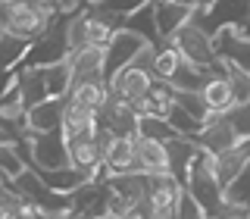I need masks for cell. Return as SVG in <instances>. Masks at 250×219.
Masks as SVG:
<instances>
[{
  "label": "cell",
  "instance_id": "4dcf8cb0",
  "mask_svg": "<svg viewBox=\"0 0 250 219\" xmlns=\"http://www.w3.org/2000/svg\"><path fill=\"white\" fill-rule=\"evenodd\" d=\"M19 203H22V194L16 191H6L3 197H0V219H22L19 216Z\"/></svg>",
  "mask_w": 250,
  "mask_h": 219
},
{
  "label": "cell",
  "instance_id": "44dd1931",
  "mask_svg": "<svg viewBox=\"0 0 250 219\" xmlns=\"http://www.w3.org/2000/svg\"><path fill=\"white\" fill-rule=\"evenodd\" d=\"M209 78H213L209 69H203V66H197V63H191V60H182V66H178V72L172 75L169 85L175 91H203Z\"/></svg>",
  "mask_w": 250,
  "mask_h": 219
},
{
  "label": "cell",
  "instance_id": "8fae6325",
  "mask_svg": "<svg viewBox=\"0 0 250 219\" xmlns=\"http://www.w3.org/2000/svg\"><path fill=\"white\" fill-rule=\"evenodd\" d=\"M66 97H47L44 104L28 110V131H62L66 125Z\"/></svg>",
  "mask_w": 250,
  "mask_h": 219
},
{
  "label": "cell",
  "instance_id": "d4e9b609",
  "mask_svg": "<svg viewBox=\"0 0 250 219\" xmlns=\"http://www.w3.org/2000/svg\"><path fill=\"white\" fill-rule=\"evenodd\" d=\"M225 203L234 207V210H241V213H250V163L244 166V172L225 188Z\"/></svg>",
  "mask_w": 250,
  "mask_h": 219
},
{
  "label": "cell",
  "instance_id": "3957f363",
  "mask_svg": "<svg viewBox=\"0 0 250 219\" xmlns=\"http://www.w3.org/2000/svg\"><path fill=\"white\" fill-rule=\"evenodd\" d=\"M72 47H69V35H66V19H60L57 28H50L44 38H38L31 44L28 57L22 66H31V69H47V66H57V63H66Z\"/></svg>",
  "mask_w": 250,
  "mask_h": 219
},
{
  "label": "cell",
  "instance_id": "30bf717a",
  "mask_svg": "<svg viewBox=\"0 0 250 219\" xmlns=\"http://www.w3.org/2000/svg\"><path fill=\"white\" fill-rule=\"evenodd\" d=\"M153 3H156V25H160L163 41L175 38L178 28H185L188 22L194 19V13H197V6H191V3H175V0H153Z\"/></svg>",
  "mask_w": 250,
  "mask_h": 219
},
{
  "label": "cell",
  "instance_id": "2e32d148",
  "mask_svg": "<svg viewBox=\"0 0 250 219\" xmlns=\"http://www.w3.org/2000/svg\"><path fill=\"white\" fill-rule=\"evenodd\" d=\"M200 94H203V104H207L209 113L229 116L231 110L238 107V104H234V94H231V85H229V78H225V75H213Z\"/></svg>",
  "mask_w": 250,
  "mask_h": 219
},
{
  "label": "cell",
  "instance_id": "ba28073f",
  "mask_svg": "<svg viewBox=\"0 0 250 219\" xmlns=\"http://www.w3.org/2000/svg\"><path fill=\"white\" fill-rule=\"evenodd\" d=\"M238 141H241V135L231 125L229 116L209 113L207 119H203V131L197 138L200 147H207V151H213V153H225V151H231V147H238Z\"/></svg>",
  "mask_w": 250,
  "mask_h": 219
},
{
  "label": "cell",
  "instance_id": "4316f807",
  "mask_svg": "<svg viewBox=\"0 0 250 219\" xmlns=\"http://www.w3.org/2000/svg\"><path fill=\"white\" fill-rule=\"evenodd\" d=\"M225 78H229V85H231V94H234V104H238V107H244V104H250V72H247V69L229 66V72H225Z\"/></svg>",
  "mask_w": 250,
  "mask_h": 219
},
{
  "label": "cell",
  "instance_id": "7402d4cb",
  "mask_svg": "<svg viewBox=\"0 0 250 219\" xmlns=\"http://www.w3.org/2000/svg\"><path fill=\"white\" fill-rule=\"evenodd\" d=\"M247 163H250V160L238 151V147H231V151H225V153H216V178H219V185L229 188L234 178L244 172Z\"/></svg>",
  "mask_w": 250,
  "mask_h": 219
},
{
  "label": "cell",
  "instance_id": "d6a6232c",
  "mask_svg": "<svg viewBox=\"0 0 250 219\" xmlns=\"http://www.w3.org/2000/svg\"><path fill=\"white\" fill-rule=\"evenodd\" d=\"M156 53H160V47H156V44H147L144 50H141L138 57H135V63H131V66H135V69H144V72H150V75H153V66H156Z\"/></svg>",
  "mask_w": 250,
  "mask_h": 219
},
{
  "label": "cell",
  "instance_id": "f546056e",
  "mask_svg": "<svg viewBox=\"0 0 250 219\" xmlns=\"http://www.w3.org/2000/svg\"><path fill=\"white\" fill-rule=\"evenodd\" d=\"M175 104H178V107H185L188 113H191L194 119H200V122L209 116V110H207V104H203V94H200V91H178Z\"/></svg>",
  "mask_w": 250,
  "mask_h": 219
},
{
  "label": "cell",
  "instance_id": "cb8c5ba5",
  "mask_svg": "<svg viewBox=\"0 0 250 219\" xmlns=\"http://www.w3.org/2000/svg\"><path fill=\"white\" fill-rule=\"evenodd\" d=\"M44 82H47V91H50V97H69V91H72V66L66 63H57V66H47L44 69Z\"/></svg>",
  "mask_w": 250,
  "mask_h": 219
},
{
  "label": "cell",
  "instance_id": "8d00e7d4",
  "mask_svg": "<svg viewBox=\"0 0 250 219\" xmlns=\"http://www.w3.org/2000/svg\"><path fill=\"white\" fill-rule=\"evenodd\" d=\"M6 3H16V0H0V6H6Z\"/></svg>",
  "mask_w": 250,
  "mask_h": 219
},
{
  "label": "cell",
  "instance_id": "836d02e7",
  "mask_svg": "<svg viewBox=\"0 0 250 219\" xmlns=\"http://www.w3.org/2000/svg\"><path fill=\"white\" fill-rule=\"evenodd\" d=\"M125 219H153V213H150V203H138V207L135 210H131V213L128 216H125Z\"/></svg>",
  "mask_w": 250,
  "mask_h": 219
},
{
  "label": "cell",
  "instance_id": "5bb4252c",
  "mask_svg": "<svg viewBox=\"0 0 250 219\" xmlns=\"http://www.w3.org/2000/svg\"><path fill=\"white\" fill-rule=\"evenodd\" d=\"M66 104H69V100H66ZM97 131H100V113L84 110V107H75V104L66 107V125H62V135H66V141L94 138Z\"/></svg>",
  "mask_w": 250,
  "mask_h": 219
},
{
  "label": "cell",
  "instance_id": "7c38bea8",
  "mask_svg": "<svg viewBox=\"0 0 250 219\" xmlns=\"http://www.w3.org/2000/svg\"><path fill=\"white\" fill-rule=\"evenodd\" d=\"M135 166L144 175H160L169 172V153L163 141H150V138H138L135 141Z\"/></svg>",
  "mask_w": 250,
  "mask_h": 219
},
{
  "label": "cell",
  "instance_id": "9a60e30c",
  "mask_svg": "<svg viewBox=\"0 0 250 219\" xmlns=\"http://www.w3.org/2000/svg\"><path fill=\"white\" fill-rule=\"evenodd\" d=\"M135 141L138 138H113L104 153V166L106 178L109 175H122V172H138L135 166Z\"/></svg>",
  "mask_w": 250,
  "mask_h": 219
},
{
  "label": "cell",
  "instance_id": "d590c367",
  "mask_svg": "<svg viewBox=\"0 0 250 219\" xmlns=\"http://www.w3.org/2000/svg\"><path fill=\"white\" fill-rule=\"evenodd\" d=\"M238 151H241V153H244L247 160H250V138H241V141H238Z\"/></svg>",
  "mask_w": 250,
  "mask_h": 219
},
{
  "label": "cell",
  "instance_id": "83f0119b",
  "mask_svg": "<svg viewBox=\"0 0 250 219\" xmlns=\"http://www.w3.org/2000/svg\"><path fill=\"white\" fill-rule=\"evenodd\" d=\"M150 0H97V3H88V6H97L109 16H119V19H128L131 13H138L141 6H147Z\"/></svg>",
  "mask_w": 250,
  "mask_h": 219
},
{
  "label": "cell",
  "instance_id": "1f68e13d",
  "mask_svg": "<svg viewBox=\"0 0 250 219\" xmlns=\"http://www.w3.org/2000/svg\"><path fill=\"white\" fill-rule=\"evenodd\" d=\"M229 119H231L234 129H238V135H241V138H250V104L234 107L231 113H229Z\"/></svg>",
  "mask_w": 250,
  "mask_h": 219
},
{
  "label": "cell",
  "instance_id": "9c48e42d",
  "mask_svg": "<svg viewBox=\"0 0 250 219\" xmlns=\"http://www.w3.org/2000/svg\"><path fill=\"white\" fill-rule=\"evenodd\" d=\"M72 85L78 82H106V50L104 47H82L69 53Z\"/></svg>",
  "mask_w": 250,
  "mask_h": 219
},
{
  "label": "cell",
  "instance_id": "52a82bcc",
  "mask_svg": "<svg viewBox=\"0 0 250 219\" xmlns=\"http://www.w3.org/2000/svg\"><path fill=\"white\" fill-rule=\"evenodd\" d=\"M138 119L141 116L131 110V104H122L119 97L109 94L104 110H100V125L113 138H138Z\"/></svg>",
  "mask_w": 250,
  "mask_h": 219
},
{
  "label": "cell",
  "instance_id": "74e56055",
  "mask_svg": "<svg viewBox=\"0 0 250 219\" xmlns=\"http://www.w3.org/2000/svg\"><path fill=\"white\" fill-rule=\"evenodd\" d=\"M72 219H88V216H72Z\"/></svg>",
  "mask_w": 250,
  "mask_h": 219
},
{
  "label": "cell",
  "instance_id": "ab89813d",
  "mask_svg": "<svg viewBox=\"0 0 250 219\" xmlns=\"http://www.w3.org/2000/svg\"><path fill=\"white\" fill-rule=\"evenodd\" d=\"M104 219H116V216H104Z\"/></svg>",
  "mask_w": 250,
  "mask_h": 219
},
{
  "label": "cell",
  "instance_id": "5b68a950",
  "mask_svg": "<svg viewBox=\"0 0 250 219\" xmlns=\"http://www.w3.org/2000/svg\"><path fill=\"white\" fill-rule=\"evenodd\" d=\"M213 44H216L219 60L250 72V25L247 28H222L213 38Z\"/></svg>",
  "mask_w": 250,
  "mask_h": 219
},
{
  "label": "cell",
  "instance_id": "e0dca14e",
  "mask_svg": "<svg viewBox=\"0 0 250 219\" xmlns=\"http://www.w3.org/2000/svg\"><path fill=\"white\" fill-rule=\"evenodd\" d=\"M125 28L135 31V35H141L147 44H156V47L166 44L163 35H160V25H156V3H153V0L147 6H141L138 13H131L128 19H125Z\"/></svg>",
  "mask_w": 250,
  "mask_h": 219
},
{
  "label": "cell",
  "instance_id": "277c9868",
  "mask_svg": "<svg viewBox=\"0 0 250 219\" xmlns=\"http://www.w3.org/2000/svg\"><path fill=\"white\" fill-rule=\"evenodd\" d=\"M144 47H147V41L141 35H135V31H128V28L116 31L113 41H109V47H106V82L116 72H122L125 66H131L135 57L144 50Z\"/></svg>",
  "mask_w": 250,
  "mask_h": 219
},
{
  "label": "cell",
  "instance_id": "7a4b0ae2",
  "mask_svg": "<svg viewBox=\"0 0 250 219\" xmlns=\"http://www.w3.org/2000/svg\"><path fill=\"white\" fill-rule=\"evenodd\" d=\"M28 163L35 169H66L69 141L62 131H28Z\"/></svg>",
  "mask_w": 250,
  "mask_h": 219
},
{
  "label": "cell",
  "instance_id": "e575fe53",
  "mask_svg": "<svg viewBox=\"0 0 250 219\" xmlns=\"http://www.w3.org/2000/svg\"><path fill=\"white\" fill-rule=\"evenodd\" d=\"M213 219H250V213H241V210H234V207H229L225 203V210L219 216H213Z\"/></svg>",
  "mask_w": 250,
  "mask_h": 219
},
{
  "label": "cell",
  "instance_id": "6da1fadb",
  "mask_svg": "<svg viewBox=\"0 0 250 219\" xmlns=\"http://www.w3.org/2000/svg\"><path fill=\"white\" fill-rule=\"evenodd\" d=\"M57 19H60L57 6L47 3V0H16V3L0 6V28L28 44L44 38Z\"/></svg>",
  "mask_w": 250,
  "mask_h": 219
},
{
  "label": "cell",
  "instance_id": "484cf974",
  "mask_svg": "<svg viewBox=\"0 0 250 219\" xmlns=\"http://www.w3.org/2000/svg\"><path fill=\"white\" fill-rule=\"evenodd\" d=\"M182 53L175 50V47L163 44L160 53H156V66H153V78H163V82H172V75L178 72V66H182Z\"/></svg>",
  "mask_w": 250,
  "mask_h": 219
},
{
  "label": "cell",
  "instance_id": "60d3db41",
  "mask_svg": "<svg viewBox=\"0 0 250 219\" xmlns=\"http://www.w3.org/2000/svg\"><path fill=\"white\" fill-rule=\"evenodd\" d=\"M41 219H47V216H41Z\"/></svg>",
  "mask_w": 250,
  "mask_h": 219
},
{
  "label": "cell",
  "instance_id": "4fadbf2b",
  "mask_svg": "<svg viewBox=\"0 0 250 219\" xmlns=\"http://www.w3.org/2000/svg\"><path fill=\"white\" fill-rule=\"evenodd\" d=\"M166 153H169V172L175 175V182H188V175H191V166L194 160H197L200 153V144L194 138H175L166 144Z\"/></svg>",
  "mask_w": 250,
  "mask_h": 219
},
{
  "label": "cell",
  "instance_id": "ac0fdd59",
  "mask_svg": "<svg viewBox=\"0 0 250 219\" xmlns=\"http://www.w3.org/2000/svg\"><path fill=\"white\" fill-rule=\"evenodd\" d=\"M28 50H31L28 41H22V38H16V35L0 31V78H3V75H13L16 69L25 63Z\"/></svg>",
  "mask_w": 250,
  "mask_h": 219
},
{
  "label": "cell",
  "instance_id": "603a6c76",
  "mask_svg": "<svg viewBox=\"0 0 250 219\" xmlns=\"http://www.w3.org/2000/svg\"><path fill=\"white\" fill-rule=\"evenodd\" d=\"M138 138H150V141L169 144V141H175L182 135H178V131L169 125V119H163V116H141L138 119Z\"/></svg>",
  "mask_w": 250,
  "mask_h": 219
},
{
  "label": "cell",
  "instance_id": "f1b7e54d",
  "mask_svg": "<svg viewBox=\"0 0 250 219\" xmlns=\"http://www.w3.org/2000/svg\"><path fill=\"white\" fill-rule=\"evenodd\" d=\"M25 166H28V163L22 160V153L16 151L13 144H3V141H0V172H6L10 178H16Z\"/></svg>",
  "mask_w": 250,
  "mask_h": 219
},
{
  "label": "cell",
  "instance_id": "ffe728a7",
  "mask_svg": "<svg viewBox=\"0 0 250 219\" xmlns=\"http://www.w3.org/2000/svg\"><path fill=\"white\" fill-rule=\"evenodd\" d=\"M19 91H22V100L25 107H38L50 97L47 91V82H44V69H31V66H19Z\"/></svg>",
  "mask_w": 250,
  "mask_h": 219
},
{
  "label": "cell",
  "instance_id": "f35d334b",
  "mask_svg": "<svg viewBox=\"0 0 250 219\" xmlns=\"http://www.w3.org/2000/svg\"><path fill=\"white\" fill-rule=\"evenodd\" d=\"M84 3H97V0H84Z\"/></svg>",
  "mask_w": 250,
  "mask_h": 219
},
{
  "label": "cell",
  "instance_id": "d6986e66",
  "mask_svg": "<svg viewBox=\"0 0 250 219\" xmlns=\"http://www.w3.org/2000/svg\"><path fill=\"white\" fill-rule=\"evenodd\" d=\"M109 97V85L106 82H78L72 85V91H69V104L75 107H84V110H94V113H100Z\"/></svg>",
  "mask_w": 250,
  "mask_h": 219
},
{
  "label": "cell",
  "instance_id": "8992f818",
  "mask_svg": "<svg viewBox=\"0 0 250 219\" xmlns=\"http://www.w3.org/2000/svg\"><path fill=\"white\" fill-rule=\"evenodd\" d=\"M109 94L119 97L122 104H138L141 97H147L153 88V75L144 72V69H135V66H125L122 72H116L109 78Z\"/></svg>",
  "mask_w": 250,
  "mask_h": 219
}]
</instances>
